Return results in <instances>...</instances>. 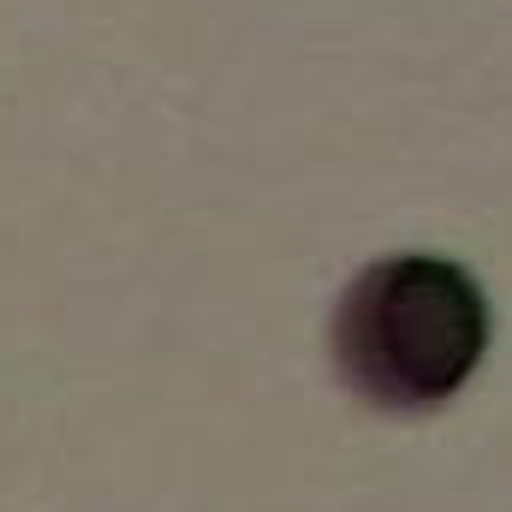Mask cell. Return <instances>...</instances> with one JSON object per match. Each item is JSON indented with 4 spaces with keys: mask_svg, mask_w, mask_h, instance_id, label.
I'll list each match as a JSON object with an SVG mask.
<instances>
[{
    "mask_svg": "<svg viewBox=\"0 0 512 512\" xmlns=\"http://www.w3.org/2000/svg\"><path fill=\"white\" fill-rule=\"evenodd\" d=\"M489 352V298L447 256H382L334 310V370L376 411H435Z\"/></svg>",
    "mask_w": 512,
    "mask_h": 512,
    "instance_id": "1",
    "label": "cell"
}]
</instances>
